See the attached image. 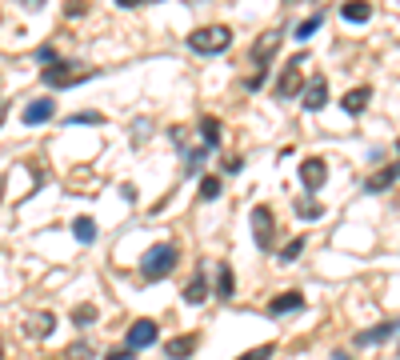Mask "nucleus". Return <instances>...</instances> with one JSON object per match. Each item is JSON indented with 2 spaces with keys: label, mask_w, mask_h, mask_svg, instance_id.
I'll list each match as a JSON object with an SVG mask.
<instances>
[{
  "label": "nucleus",
  "mask_w": 400,
  "mask_h": 360,
  "mask_svg": "<svg viewBox=\"0 0 400 360\" xmlns=\"http://www.w3.org/2000/svg\"><path fill=\"white\" fill-rule=\"evenodd\" d=\"M392 332H396V320H380V324H372V329H364L356 336V349H369V344H384V340H392Z\"/></svg>",
  "instance_id": "9b49d317"
},
{
  "label": "nucleus",
  "mask_w": 400,
  "mask_h": 360,
  "mask_svg": "<svg viewBox=\"0 0 400 360\" xmlns=\"http://www.w3.org/2000/svg\"><path fill=\"white\" fill-rule=\"evenodd\" d=\"M300 252H304V236H296V240H289V244H284V249L276 252V260L280 264H292V260L300 256Z\"/></svg>",
  "instance_id": "b1692460"
},
{
  "label": "nucleus",
  "mask_w": 400,
  "mask_h": 360,
  "mask_svg": "<svg viewBox=\"0 0 400 360\" xmlns=\"http://www.w3.org/2000/svg\"><path fill=\"white\" fill-rule=\"evenodd\" d=\"M156 336H160V329H156V320H149V316H140V320H132V324H129V336H124V349H129V352H140V349H152V344H156Z\"/></svg>",
  "instance_id": "39448f33"
},
{
  "label": "nucleus",
  "mask_w": 400,
  "mask_h": 360,
  "mask_svg": "<svg viewBox=\"0 0 400 360\" xmlns=\"http://www.w3.org/2000/svg\"><path fill=\"white\" fill-rule=\"evenodd\" d=\"M316 29H324V16H320V12H316V16H309V20H300V24H296L292 32H296V40H309Z\"/></svg>",
  "instance_id": "5701e85b"
},
{
  "label": "nucleus",
  "mask_w": 400,
  "mask_h": 360,
  "mask_svg": "<svg viewBox=\"0 0 400 360\" xmlns=\"http://www.w3.org/2000/svg\"><path fill=\"white\" fill-rule=\"evenodd\" d=\"M89 356H92V349L84 344V340H76V344L69 349V360H89Z\"/></svg>",
  "instance_id": "7c9ffc66"
},
{
  "label": "nucleus",
  "mask_w": 400,
  "mask_h": 360,
  "mask_svg": "<svg viewBox=\"0 0 400 360\" xmlns=\"http://www.w3.org/2000/svg\"><path fill=\"white\" fill-rule=\"evenodd\" d=\"M176 260H180L176 244H152V249L140 256V276L149 280V284H156V280H164L176 269Z\"/></svg>",
  "instance_id": "f257e3e1"
},
{
  "label": "nucleus",
  "mask_w": 400,
  "mask_h": 360,
  "mask_svg": "<svg viewBox=\"0 0 400 360\" xmlns=\"http://www.w3.org/2000/svg\"><path fill=\"white\" fill-rule=\"evenodd\" d=\"M216 296L220 300H232V296H236V276H232L229 264H220V272H216Z\"/></svg>",
  "instance_id": "a211bd4d"
},
{
  "label": "nucleus",
  "mask_w": 400,
  "mask_h": 360,
  "mask_svg": "<svg viewBox=\"0 0 400 360\" xmlns=\"http://www.w3.org/2000/svg\"><path fill=\"white\" fill-rule=\"evenodd\" d=\"M196 344H200V336H196V332H184V336H172V340H169V349H164V352H169L172 360H189L192 352H196Z\"/></svg>",
  "instance_id": "4468645a"
},
{
  "label": "nucleus",
  "mask_w": 400,
  "mask_h": 360,
  "mask_svg": "<svg viewBox=\"0 0 400 360\" xmlns=\"http://www.w3.org/2000/svg\"><path fill=\"white\" fill-rule=\"evenodd\" d=\"M200 136H204V149H216L220 144V120L216 116H200Z\"/></svg>",
  "instance_id": "6ab92c4d"
},
{
  "label": "nucleus",
  "mask_w": 400,
  "mask_h": 360,
  "mask_svg": "<svg viewBox=\"0 0 400 360\" xmlns=\"http://www.w3.org/2000/svg\"><path fill=\"white\" fill-rule=\"evenodd\" d=\"M200 196H204V200H216L220 196V180L216 176H204V180H200Z\"/></svg>",
  "instance_id": "c85d7f7f"
},
{
  "label": "nucleus",
  "mask_w": 400,
  "mask_h": 360,
  "mask_svg": "<svg viewBox=\"0 0 400 360\" xmlns=\"http://www.w3.org/2000/svg\"><path fill=\"white\" fill-rule=\"evenodd\" d=\"M0 360H4V344H0Z\"/></svg>",
  "instance_id": "c9c22d12"
},
{
  "label": "nucleus",
  "mask_w": 400,
  "mask_h": 360,
  "mask_svg": "<svg viewBox=\"0 0 400 360\" xmlns=\"http://www.w3.org/2000/svg\"><path fill=\"white\" fill-rule=\"evenodd\" d=\"M204 156H209V149H192V152H184V169L196 172L200 164H204Z\"/></svg>",
  "instance_id": "cd10ccee"
},
{
  "label": "nucleus",
  "mask_w": 400,
  "mask_h": 360,
  "mask_svg": "<svg viewBox=\"0 0 400 360\" xmlns=\"http://www.w3.org/2000/svg\"><path fill=\"white\" fill-rule=\"evenodd\" d=\"M89 76H96V72L92 69H72L69 60H64V64H49V69L40 72V80H44V84H49V89H72V84H80V80H89Z\"/></svg>",
  "instance_id": "7ed1b4c3"
},
{
  "label": "nucleus",
  "mask_w": 400,
  "mask_h": 360,
  "mask_svg": "<svg viewBox=\"0 0 400 360\" xmlns=\"http://www.w3.org/2000/svg\"><path fill=\"white\" fill-rule=\"evenodd\" d=\"M340 16L349 20V24H364V20L372 16V4L369 0H344V4H340Z\"/></svg>",
  "instance_id": "dca6fc26"
},
{
  "label": "nucleus",
  "mask_w": 400,
  "mask_h": 360,
  "mask_svg": "<svg viewBox=\"0 0 400 360\" xmlns=\"http://www.w3.org/2000/svg\"><path fill=\"white\" fill-rule=\"evenodd\" d=\"M300 104H304L309 112H320V109H324V104H329V80L316 76L312 84H304V89H300Z\"/></svg>",
  "instance_id": "1a4fd4ad"
},
{
  "label": "nucleus",
  "mask_w": 400,
  "mask_h": 360,
  "mask_svg": "<svg viewBox=\"0 0 400 360\" xmlns=\"http://www.w3.org/2000/svg\"><path fill=\"white\" fill-rule=\"evenodd\" d=\"M72 236H76L80 244H92V240H96V224H92L89 216H76L72 220Z\"/></svg>",
  "instance_id": "412c9836"
},
{
  "label": "nucleus",
  "mask_w": 400,
  "mask_h": 360,
  "mask_svg": "<svg viewBox=\"0 0 400 360\" xmlns=\"http://www.w3.org/2000/svg\"><path fill=\"white\" fill-rule=\"evenodd\" d=\"M252 236H256V249H264V252L272 249L276 224H272V209H269V204H256V209H252Z\"/></svg>",
  "instance_id": "0eeeda50"
},
{
  "label": "nucleus",
  "mask_w": 400,
  "mask_h": 360,
  "mask_svg": "<svg viewBox=\"0 0 400 360\" xmlns=\"http://www.w3.org/2000/svg\"><path fill=\"white\" fill-rule=\"evenodd\" d=\"M64 124H104V116L100 112H72V116H64Z\"/></svg>",
  "instance_id": "a878e982"
},
{
  "label": "nucleus",
  "mask_w": 400,
  "mask_h": 360,
  "mask_svg": "<svg viewBox=\"0 0 400 360\" xmlns=\"http://www.w3.org/2000/svg\"><path fill=\"white\" fill-rule=\"evenodd\" d=\"M300 309H304V296H300L296 289L280 292V296L269 300V316H289V312H300Z\"/></svg>",
  "instance_id": "ddd939ff"
},
{
  "label": "nucleus",
  "mask_w": 400,
  "mask_h": 360,
  "mask_svg": "<svg viewBox=\"0 0 400 360\" xmlns=\"http://www.w3.org/2000/svg\"><path fill=\"white\" fill-rule=\"evenodd\" d=\"M136 352H129V349H112V352H104V360H132Z\"/></svg>",
  "instance_id": "2f4dec72"
},
{
  "label": "nucleus",
  "mask_w": 400,
  "mask_h": 360,
  "mask_svg": "<svg viewBox=\"0 0 400 360\" xmlns=\"http://www.w3.org/2000/svg\"><path fill=\"white\" fill-rule=\"evenodd\" d=\"M184 44H189L196 56H216V52H224L232 44V29H224V24H209V29H192L189 36H184Z\"/></svg>",
  "instance_id": "f03ea898"
},
{
  "label": "nucleus",
  "mask_w": 400,
  "mask_h": 360,
  "mask_svg": "<svg viewBox=\"0 0 400 360\" xmlns=\"http://www.w3.org/2000/svg\"><path fill=\"white\" fill-rule=\"evenodd\" d=\"M369 100H372V89H369V84H360V89L344 92V100H340V104H344V112H349V116H356V112L369 109Z\"/></svg>",
  "instance_id": "2eb2a0df"
},
{
  "label": "nucleus",
  "mask_w": 400,
  "mask_h": 360,
  "mask_svg": "<svg viewBox=\"0 0 400 360\" xmlns=\"http://www.w3.org/2000/svg\"><path fill=\"white\" fill-rule=\"evenodd\" d=\"M304 52H296V56H289V64H284V72L276 76V96L280 100H292L300 96V89H304V76H300V64H304Z\"/></svg>",
  "instance_id": "20e7f679"
},
{
  "label": "nucleus",
  "mask_w": 400,
  "mask_h": 360,
  "mask_svg": "<svg viewBox=\"0 0 400 360\" xmlns=\"http://www.w3.org/2000/svg\"><path fill=\"white\" fill-rule=\"evenodd\" d=\"M332 360H352V356H349V352H340V349H336V352H332Z\"/></svg>",
  "instance_id": "f704fd0d"
},
{
  "label": "nucleus",
  "mask_w": 400,
  "mask_h": 360,
  "mask_svg": "<svg viewBox=\"0 0 400 360\" xmlns=\"http://www.w3.org/2000/svg\"><path fill=\"white\" fill-rule=\"evenodd\" d=\"M52 329H56V316H52V312H32V316L24 320V336H32V340L52 336Z\"/></svg>",
  "instance_id": "f8f14e48"
},
{
  "label": "nucleus",
  "mask_w": 400,
  "mask_h": 360,
  "mask_svg": "<svg viewBox=\"0 0 400 360\" xmlns=\"http://www.w3.org/2000/svg\"><path fill=\"white\" fill-rule=\"evenodd\" d=\"M272 349H276V344H260V349L244 352V356H236V360H272Z\"/></svg>",
  "instance_id": "c756f323"
},
{
  "label": "nucleus",
  "mask_w": 400,
  "mask_h": 360,
  "mask_svg": "<svg viewBox=\"0 0 400 360\" xmlns=\"http://www.w3.org/2000/svg\"><path fill=\"white\" fill-rule=\"evenodd\" d=\"M56 116V100L52 96H36L24 104V124H44V120Z\"/></svg>",
  "instance_id": "9d476101"
},
{
  "label": "nucleus",
  "mask_w": 400,
  "mask_h": 360,
  "mask_svg": "<svg viewBox=\"0 0 400 360\" xmlns=\"http://www.w3.org/2000/svg\"><path fill=\"white\" fill-rule=\"evenodd\" d=\"M392 184H396V164H384V169L369 180V192H384V189H392Z\"/></svg>",
  "instance_id": "aec40b11"
},
{
  "label": "nucleus",
  "mask_w": 400,
  "mask_h": 360,
  "mask_svg": "<svg viewBox=\"0 0 400 360\" xmlns=\"http://www.w3.org/2000/svg\"><path fill=\"white\" fill-rule=\"evenodd\" d=\"M32 60H36V64H44V69H49V64H56V49H52V44H40V49L32 52Z\"/></svg>",
  "instance_id": "bb28decb"
},
{
  "label": "nucleus",
  "mask_w": 400,
  "mask_h": 360,
  "mask_svg": "<svg viewBox=\"0 0 400 360\" xmlns=\"http://www.w3.org/2000/svg\"><path fill=\"white\" fill-rule=\"evenodd\" d=\"M324 180H329V164H324L320 156L300 160V184H304V192H309V196H316V192L324 189Z\"/></svg>",
  "instance_id": "423d86ee"
},
{
  "label": "nucleus",
  "mask_w": 400,
  "mask_h": 360,
  "mask_svg": "<svg viewBox=\"0 0 400 360\" xmlns=\"http://www.w3.org/2000/svg\"><path fill=\"white\" fill-rule=\"evenodd\" d=\"M20 4H24V9H32V12H40V9H44V0H20Z\"/></svg>",
  "instance_id": "473e14b6"
},
{
  "label": "nucleus",
  "mask_w": 400,
  "mask_h": 360,
  "mask_svg": "<svg viewBox=\"0 0 400 360\" xmlns=\"http://www.w3.org/2000/svg\"><path fill=\"white\" fill-rule=\"evenodd\" d=\"M180 296L189 300V304H204V300H209V284H204V276H192L189 284H184V289H180Z\"/></svg>",
  "instance_id": "f3484780"
},
{
  "label": "nucleus",
  "mask_w": 400,
  "mask_h": 360,
  "mask_svg": "<svg viewBox=\"0 0 400 360\" xmlns=\"http://www.w3.org/2000/svg\"><path fill=\"white\" fill-rule=\"evenodd\" d=\"M296 212H300V220H320V216H324V204H316V200L304 192V196L296 200Z\"/></svg>",
  "instance_id": "4be33fe9"
},
{
  "label": "nucleus",
  "mask_w": 400,
  "mask_h": 360,
  "mask_svg": "<svg viewBox=\"0 0 400 360\" xmlns=\"http://www.w3.org/2000/svg\"><path fill=\"white\" fill-rule=\"evenodd\" d=\"M280 40H284V32H280V29L260 32V36H256V44H252V52H249V60L256 64V69H269V60H272V52L280 49Z\"/></svg>",
  "instance_id": "6e6552de"
},
{
  "label": "nucleus",
  "mask_w": 400,
  "mask_h": 360,
  "mask_svg": "<svg viewBox=\"0 0 400 360\" xmlns=\"http://www.w3.org/2000/svg\"><path fill=\"white\" fill-rule=\"evenodd\" d=\"M100 312H96V304H80L76 312H72V324H76V329H89L92 320H96Z\"/></svg>",
  "instance_id": "393cba45"
},
{
  "label": "nucleus",
  "mask_w": 400,
  "mask_h": 360,
  "mask_svg": "<svg viewBox=\"0 0 400 360\" xmlns=\"http://www.w3.org/2000/svg\"><path fill=\"white\" fill-rule=\"evenodd\" d=\"M120 9H136V4H149V0H116Z\"/></svg>",
  "instance_id": "72a5a7b5"
}]
</instances>
